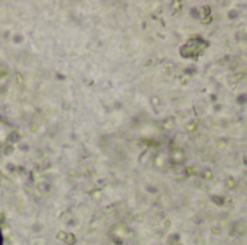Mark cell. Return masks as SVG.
<instances>
[{
  "instance_id": "1",
  "label": "cell",
  "mask_w": 247,
  "mask_h": 245,
  "mask_svg": "<svg viewBox=\"0 0 247 245\" xmlns=\"http://www.w3.org/2000/svg\"><path fill=\"white\" fill-rule=\"evenodd\" d=\"M207 46H208L207 41L201 38H192L181 48V55L184 58H197L201 52H204Z\"/></svg>"
},
{
  "instance_id": "2",
  "label": "cell",
  "mask_w": 247,
  "mask_h": 245,
  "mask_svg": "<svg viewBox=\"0 0 247 245\" xmlns=\"http://www.w3.org/2000/svg\"><path fill=\"white\" fill-rule=\"evenodd\" d=\"M170 162L173 164H184L186 162V154L182 149H175L170 154Z\"/></svg>"
},
{
  "instance_id": "3",
  "label": "cell",
  "mask_w": 247,
  "mask_h": 245,
  "mask_svg": "<svg viewBox=\"0 0 247 245\" xmlns=\"http://www.w3.org/2000/svg\"><path fill=\"white\" fill-rule=\"evenodd\" d=\"M247 231V226L246 224L243 222V221H239V222H236L234 224V226H233V234H236V235H244Z\"/></svg>"
},
{
  "instance_id": "4",
  "label": "cell",
  "mask_w": 247,
  "mask_h": 245,
  "mask_svg": "<svg viewBox=\"0 0 247 245\" xmlns=\"http://www.w3.org/2000/svg\"><path fill=\"white\" fill-rule=\"evenodd\" d=\"M197 125H198V123H197V121L188 123V124L185 125V131H186L188 134H191V133H194V131L197 130Z\"/></svg>"
},
{
  "instance_id": "5",
  "label": "cell",
  "mask_w": 247,
  "mask_h": 245,
  "mask_svg": "<svg viewBox=\"0 0 247 245\" xmlns=\"http://www.w3.org/2000/svg\"><path fill=\"white\" fill-rule=\"evenodd\" d=\"M214 177V173H212V170H209V169H207L202 172V179L204 180H211Z\"/></svg>"
},
{
  "instance_id": "6",
  "label": "cell",
  "mask_w": 247,
  "mask_h": 245,
  "mask_svg": "<svg viewBox=\"0 0 247 245\" xmlns=\"http://www.w3.org/2000/svg\"><path fill=\"white\" fill-rule=\"evenodd\" d=\"M225 186H227L228 189H234V188L237 186V182H236L233 177H228V179L225 180Z\"/></svg>"
},
{
  "instance_id": "7",
  "label": "cell",
  "mask_w": 247,
  "mask_h": 245,
  "mask_svg": "<svg viewBox=\"0 0 247 245\" xmlns=\"http://www.w3.org/2000/svg\"><path fill=\"white\" fill-rule=\"evenodd\" d=\"M195 174V167H188L186 169V176H192Z\"/></svg>"
},
{
  "instance_id": "8",
  "label": "cell",
  "mask_w": 247,
  "mask_h": 245,
  "mask_svg": "<svg viewBox=\"0 0 247 245\" xmlns=\"http://www.w3.org/2000/svg\"><path fill=\"white\" fill-rule=\"evenodd\" d=\"M212 199H214V201L217 202V205H223V203H224V198H218V196H214Z\"/></svg>"
},
{
  "instance_id": "9",
  "label": "cell",
  "mask_w": 247,
  "mask_h": 245,
  "mask_svg": "<svg viewBox=\"0 0 247 245\" xmlns=\"http://www.w3.org/2000/svg\"><path fill=\"white\" fill-rule=\"evenodd\" d=\"M0 245H1V234H0Z\"/></svg>"
}]
</instances>
